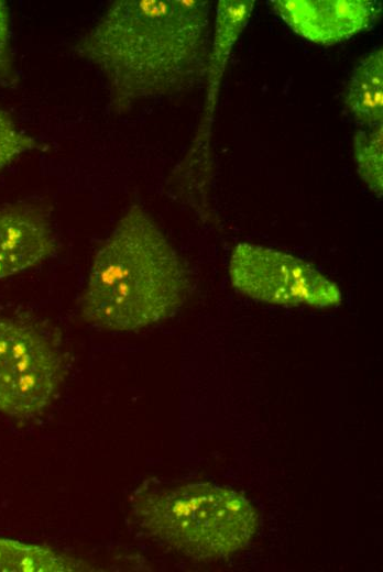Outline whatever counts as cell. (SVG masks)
<instances>
[{"label": "cell", "instance_id": "6da1fadb", "mask_svg": "<svg viewBox=\"0 0 383 572\" xmlns=\"http://www.w3.org/2000/svg\"><path fill=\"white\" fill-rule=\"evenodd\" d=\"M212 32L208 0H116L72 51L100 73L109 109L123 114L204 84Z\"/></svg>", "mask_w": 383, "mask_h": 572}, {"label": "cell", "instance_id": "7a4b0ae2", "mask_svg": "<svg viewBox=\"0 0 383 572\" xmlns=\"http://www.w3.org/2000/svg\"><path fill=\"white\" fill-rule=\"evenodd\" d=\"M189 286L178 253L147 211L134 204L94 256L80 316L106 330H138L175 315Z\"/></svg>", "mask_w": 383, "mask_h": 572}, {"label": "cell", "instance_id": "3957f363", "mask_svg": "<svg viewBox=\"0 0 383 572\" xmlns=\"http://www.w3.org/2000/svg\"><path fill=\"white\" fill-rule=\"evenodd\" d=\"M130 509L149 536L198 560L243 549L258 526L256 513L242 495L210 483L147 480L131 494Z\"/></svg>", "mask_w": 383, "mask_h": 572}, {"label": "cell", "instance_id": "277c9868", "mask_svg": "<svg viewBox=\"0 0 383 572\" xmlns=\"http://www.w3.org/2000/svg\"><path fill=\"white\" fill-rule=\"evenodd\" d=\"M66 371L58 348L34 326L0 317V413L42 415L57 398Z\"/></svg>", "mask_w": 383, "mask_h": 572}, {"label": "cell", "instance_id": "5b68a950", "mask_svg": "<svg viewBox=\"0 0 383 572\" xmlns=\"http://www.w3.org/2000/svg\"><path fill=\"white\" fill-rule=\"evenodd\" d=\"M233 288L255 299L280 306L333 307L341 292L311 264L294 255L251 243H239L229 262Z\"/></svg>", "mask_w": 383, "mask_h": 572}, {"label": "cell", "instance_id": "8992f818", "mask_svg": "<svg viewBox=\"0 0 383 572\" xmlns=\"http://www.w3.org/2000/svg\"><path fill=\"white\" fill-rule=\"evenodd\" d=\"M269 4L296 34L320 45L370 30L382 15L377 0H271Z\"/></svg>", "mask_w": 383, "mask_h": 572}, {"label": "cell", "instance_id": "52a82bcc", "mask_svg": "<svg viewBox=\"0 0 383 572\" xmlns=\"http://www.w3.org/2000/svg\"><path fill=\"white\" fill-rule=\"evenodd\" d=\"M252 8L240 0H219L216 6L209 66L206 80L208 95L198 132L179 172L207 178L210 166V127L218 88L233 45L247 26Z\"/></svg>", "mask_w": 383, "mask_h": 572}, {"label": "cell", "instance_id": "ba28073f", "mask_svg": "<svg viewBox=\"0 0 383 572\" xmlns=\"http://www.w3.org/2000/svg\"><path fill=\"white\" fill-rule=\"evenodd\" d=\"M57 251L47 211L34 204L0 207V279L33 268Z\"/></svg>", "mask_w": 383, "mask_h": 572}, {"label": "cell", "instance_id": "9c48e42d", "mask_svg": "<svg viewBox=\"0 0 383 572\" xmlns=\"http://www.w3.org/2000/svg\"><path fill=\"white\" fill-rule=\"evenodd\" d=\"M344 106L364 128L383 124V50L374 47L355 65L344 92Z\"/></svg>", "mask_w": 383, "mask_h": 572}, {"label": "cell", "instance_id": "30bf717a", "mask_svg": "<svg viewBox=\"0 0 383 572\" xmlns=\"http://www.w3.org/2000/svg\"><path fill=\"white\" fill-rule=\"evenodd\" d=\"M85 561L47 546L0 538V572L90 571Z\"/></svg>", "mask_w": 383, "mask_h": 572}, {"label": "cell", "instance_id": "8fae6325", "mask_svg": "<svg viewBox=\"0 0 383 572\" xmlns=\"http://www.w3.org/2000/svg\"><path fill=\"white\" fill-rule=\"evenodd\" d=\"M357 170L379 198L383 193V124L359 129L352 141Z\"/></svg>", "mask_w": 383, "mask_h": 572}, {"label": "cell", "instance_id": "7c38bea8", "mask_svg": "<svg viewBox=\"0 0 383 572\" xmlns=\"http://www.w3.org/2000/svg\"><path fill=\"white\" fill-rule=\"evenodd\" d=\"M46 148L45 143L20 130L12 118L0 109V172L23 153Z\"/></svg>", "mask_w": 383, "mask_h": 572}, {"label": "cell", "instance_id": "4fadbf2b", "mask_svg": "<svg viewBox=\"0 0 383 572\" xmlns=\"http://www.w3.org/2000/svg\"><path fill=\"white\" fill-rule=\"evenodd\" d=\"M19 77L11 47V20L6 1L0 0V85L15 88Z\"/></svg>", "mask_w": 383, "mask_h": 572}]
</instances>
